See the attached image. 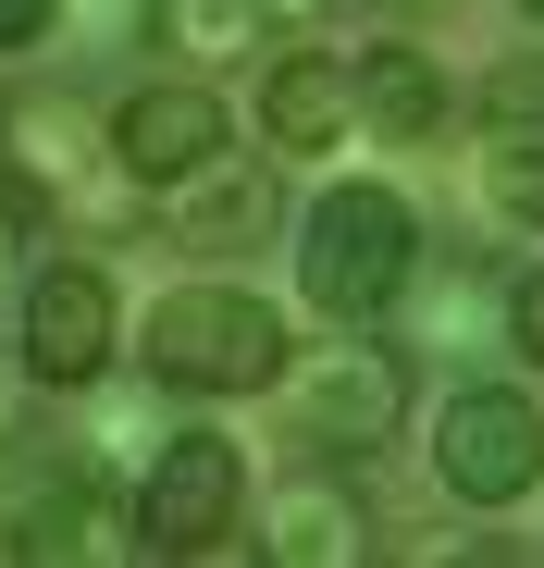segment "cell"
<instances>
[{"label": "cell", "mask_w": 544, "mask_h": 568, "mask_svg": "<svg viewBox=\"0 0 544 568\" xmlns=\"http://www.w3.org/2000/svg\"><path fill=\"white\" fill-rule=\"evenodd\" d=\"M421 272V211L396 185H322L298 211V297L322 322H384Z\"/></svg>", "instance_id": "cell-1"}, {"label": "cell", "mask_w": 544, "mask_h": 568, "mask_svg": "<svg viewBox=\"0 0 544 568\" xmlns=\"http://www.w3.org/2000/svg\"><path fill=\"white\" fill-rule=\"evenodd\" d=\"M137 358L173 396H260V384H285L298 346H285V310L248 297V284H173L137 322Z\"/></svg>", "instance_id": "cell-2"}, {"label": "cell", "mask_w": 544, "mask_h": 568, "mask_svg": "<svg viewBox=\"0 0 544 568\" xmlns=\"http://www.w3.org/2000/svg\"><path fill=\"white\" fill-rule=\"evenodd\" d=\"M285 420L322 445V457H372L409 433V358L372 346L359 322H334L310 358H285Z\"/></svg>", "instance_id": "cell-3"}, {"label": "cell", "mask_w": 544, "mask_h": 568, "mask_svg": "<svg viewBox=\"0 0 544 568\" xmlns=\"http://www.w3.org/2000/svg\"><path fill=\"white\" fill-rule=\"evenodd\" d=\"M433 483L459 507H520L544 495V408L520 384H459L433 408Z\"/></svg>", "instance_id": "cell-4"}, {"label": "cell", "mask_w": 544, "mask_h": 568, "mask_svg": "<svg viewBox=\"0 0 544 568\" xmlns=\"http://www.w3.org/2000/svg\"><path fill=\"white\" fill-rule=\"evenodd\" d=\"M137 507L100 483V469H38V483L0 495V556L26 568H137Z\"/></svg>", "instance_id": "cell-5"}, {"label": "cell", "mask_w": 544, "mask_h": 568, "mask_svg": "<svg viewBox=\"0 0 544 568\" xmlns=\"http://www.w3.org/2000/svg\"><path fill=\"white\" fill-rule=\"evenodd\" d=\"M248 507V457L235 433H161V457L137 469V531L149 556H223Z\"/></svg>", "instance_id": "cell-6"}, {"label": "cell", "mask_w": 544, "mask_h": 568, "mask_svg": "<svg viewBox=\"0 0 544 568\" xmlns=\"http://www.w3.org/2000/svg\"><path fill=\"white\" fill-rule=\"evenodd\" d=\"M26 371L50 396H74V384H100L112 371V346H124V297H112V272L100 260H38V284H26Z\"/></svg>", "instance_id": "cell-7"}, {"label": "cell", "mask_w": 544, "mask_h": 568, "mask_svg": "<svg viewBox=\"0 0 544 568\" xmlns=\"http://www.w3.org/2000/svg\"><path fill=\"white\" fill-rule=\"evenodd\" d=\"M223 136H235V124H223V100H211L199 74H149V87H124V100L100 112V161H112L124 185H173V173H199Z\"/></svg>", "instance_id": "cell-8"}, {"label": "cell", "mask_w": 544, "mask_h": 568, "mask_svg": "<svg viewBox=\"0 0 544 568\" xmlns=\"http://www.w3.org/2000/svg\"><path fill=\"white\" fill-rule=\"evenodd\" d=\"M272 223H285V185H272V161L211 149L199 173H173V185H161V235H173V247H199V260H235V247H260Z\"/></svg>", "instance_id": "cell-9"}, {"label": "cell", "mask_w": 544, "mask_h": 568, "mask_svg": "<svg viewBox=\"0 0 544 568\" xmlns=\"http://www.w3.org/2000/svg\"><path fill=\"white\" fill-rule=\"evenodd\" d=\"M260 544L285 568H346V556H372V495L334 483V457L310 445V469H285V483L260 495Z\"/></svg>", "instance_id": "cell-10"}, {"label": "cell", "mask_w": 544, "mask_h": 568, "mask_svg": "<svg viewBox=\"0 0 544 568\" xmlns=\"http://www.w3.org/2000/svg\"><path fill=\"white\" fill-rule=\"evenodd\" d=\"M445 112H459V87H445V62L421 38H372L359 50V124H372L384 149H433Z\"/></svg>", "instance_id": "cell-11"}, {"label": "cell", "mask_w": 544, "mask_h": 568, "mask_svg": "<svg viewBox=\"0 0 544 568\" xmlns=\"http://www.w3.org/2000/svg\"><path fill=\"white\" fill-rule=\"evenodd\" d=\"M346 124H359V74H334L322 50H310V62H272V74H260V136L285 149V161H322Z\"/></svg>", "instance_id": "cell-12"}, {"label": "cell", "mask_w": 544, "mask_h": 568, "mask_svg": "<svg viewBox=\"0 0 544 568\" xmlns=\"http://www.w3.org/2000/svg\"><path fill=\"white\" fill-rule=\"evenodd\" d=\"M260 26H272L260 0H149V38H161L173 62H235Z\"/></svg>", "instance_id": "cell-13"}, {"label": "cell", "mask_w": 544, "mask_h": 568, "mask_svg": "<svg viewBox=\"0 0 544 568\" xmlns=\"http://www.w3.org/2000/svg\"><path fill=\"white\" fill-rule=\"evenodd\" d=\"M483 211H495V223H520V235H544V124L483 149Z\"/></svg>", "instance_id": "cell-14"}, {"label": "cell", "mask_w": 544, "mask_h": 568, "mask_svg": "<svg viewBox=\"0 0 544 568\" xmlns=\"http://www.w3.org/2000/svg\"><path fill=\"white\" fill-rule=\"evenodd\" d=\"M544 124V50H507L483 74V136H532Z\"/></svg>", "instance_id": "cell-15"}, {"label": "cell", "mask_w": 544, "mask_h": 568, "mask_svg": "<svg viewBox=\"0 0 544 568\" xmlns=\"http://www.w3.org/2000/svg\"><path fill=\"white\" fill-rule=\"evenodd\" d=\"M495 346H520V358H544V272H520L507 297H495Z\"/></svg>", "instance_id": "cell-16"}, {"label": "cell", "mask_w": 544, "mask_h": 568, "mask_svg": "<svg viewBox=\"0 0 544 568\" xmlns=\"http://www.w3.org/2000/svg\"><path fill=\"white\" fill-rule=\"evenodd\" d=\"M38 211H50V199H38V185H26V173H13V185H0V297H13V235H26Z\"/></svg>", "instance_id": "cell-17"}, {"label": "cell", "mask_w": 544, "mask_h": 568, "mask_svg": "<svg viewBox=\"0 0 544 568\" xmlns=\"http://www.w3.org/2000/svg\"><path fill=\"white\" fill-rule=\"evenodd\" d=\"M50 26H62V0H0V50H50Z\"/></svg>", "instance_id": "cell-18"}, {"label": "cell", "mask_w": 544, "mask_h": 568, "mask_svg": "<svg viewBox=\"0 0 544 568\" xmlns=\"http://www.w3.org/2000/svg\"><path fill=\"white\" fill-rule=\"evenodd\" d=\"M26 396H38V371H26V346H0V445H13V420H26Z\"/></svg>", "instance_id": "cell-19"}, {"label": "cell", "mask_w": 544, "mask_h": 568, "mask_svg": "<svg viewBox=\"0 0 544 568\" xmlns=\"http://www.w3.org/2000/svg\"><path fill=\"white\" fill-rule=\"evenodd\" d=\"M260 13H298V26H310V13H334V0H260Z\"/></svg>", "instance_id": "cell-20"}, {"label": "cell", "mask_w": 544, "mask_h": 568, "mask_svg": "<svg viewBox=\"0 0 544 568\" xmlns=\"http://www.w3.org/2000/svg\"><path fill=\"white\" fill-rule=\"evenodd\" d=\"M396 13H445V0H396Z\"/></svg>", "instance_id": "cell-21"}, {"label": "cell", "mask_w": 544, "mask_h": 568, "mask_svg": "<svg viewBox=\"0 0 544 568\" xmlns=\"http://www.w3.org/2000/svg\"><path fill=\"white\" fill-rule=\"evenodd\" d=\"M520 13H532V26H544V0H520Z\"/></svg>", "instance_id": "cell-22"}, {"label": "cell", "mask_w": 544, "mask_h": 568, "mask_svg": "<svg viewBox=\"0 0 544 568\" xmlns=\"http://www.w3.org/2000/svg\"><path fill=\"white\" fill-rule=\"evenodd\" d=\"M0 136H13V124H0Z\"/></svg>", "instance_id": "cell-23"}]
</instances>
